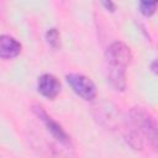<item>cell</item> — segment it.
I'll use <instances>...</instances> for the list:
<instances>
[{"label":"cell","instance_id":"1","mask_svg":"<svg viewBox=\"0 0 158 158\" xmlns=\"http://www.w3.org/2000/svg\"><path fill=\"white\" fill-rule=\"evenodd\" d=\"M131 59V51L122 42H114L106 51L109 80L117 90H123L126 86V68Z\"/></svg>","mask_w":158,"mask_h":158},{"label":"cell","instance_id":"2","mask_svg":"<svg viewBox=\"0 0 158 158\" xmlns=\"http://www.w3.org/2000/svg\"><path fill=\"white\" fill-rule=\"evenodd\" d=\"M131 121H132V131L128 136V141L132 147L142 148V138L143 136L153 148L157 147V128L154 120L142 109H135L131 111Z\"/></svg>","mask_w":158,"mask_h":158},{"label":"cell","instance_id":"8","mask_svg":"<svg viewBox=\"0 0 158 158\" xmlns=\"http://www.w3.org/2000/svg\"><path fill=\"white\" fill-rule=\"evenodd\" d=\"M46 40L49 43L51 47L53 48H58L59 47V33L57 31V28H51L47 31L46 33Z\"/></svg>","mask_w":158,"mask_h":158},{"label":"cell","instance_id":"9","mask_svg":"<svg viewBox=\"0 0 158 158\" xmlns=\"http://www.w3.org/2000/svg\"><path fill=\"white\" fill-rule=\"evenodd\" d=\"M101 2H102V5L105 6L106 10H109V11L115 10V4L112 2V0H101Z\"/></svg>","mask_w":158,"mask_h":158},{"label":"cell","instance_id":"3","mask_svg":"<svg viewBox=\"0 0 158 158\" xmlns=\"http://www.w3.org/2000/svg\"><path fill=\"white\" fill-rule=\"evenodd\" d=\"M65 79L74 90V93L78 94L84 100H93L96 96L95 84L88 77L81 74H68Z\"/></svg>","mask_w":158,"mask_h":158},{"label":"cell","instance_id":"6","mask_svg":"<svg viewBox=\"0 0 158 158\" xmlns=\"http://www.w3.org/2000/svg\"><path fill=\"white\" fill-rule=\"evenodd\" d=\"M21 52V44L14 37L7 35L0 36V58L11 59L19 56Z\"/></svg>","mask_w":158,"mask_h":158},{"label":"cell","instance_id":"5","mask_svg":"<svg viewBox=\"0 0 158 158\" xmlns=\"http://www.w3.org/2000/svg\"><path fill=\"white\" fill-rule=\"evenodd\" d=\"M37 89L41 95H43L47 99H54L59 90H60V83L59 80L52 75V74H43L38 78Z\"/></svg>","mask_w":158,"mask_h":158},{"label":"cell","instance_id":"4","mask_svg":"<svg viewBox=\"0 0 158 158\" xmlns=\"http://www.w3.org/2000/svg\"><path fill=\"white\" fill-rule=\"evenodd\" d=\"M33 111H35L36 115L43 121V123L46 125V127L48 128V131L52 133V136H53L58 142H60L62 144H65V146H68V144L70 143L69 136L65 133V131L62 128V126H60L58 122H56L51 116H48V115L46 114V111H44L42 107L36 106V107H33Z\"/></svg>","mask_w":158,"mask_h":158},{"label":"cell","instance_id":"7","mask_svg":"<svg viewBox=\"0 0 158 158\" xmlns=\"http://www.w3.org/2000/svg\"><path fill=\"white\" fill-rule=\"evenodd\" d=\"M157 9V0H139V11L146 17L152 16Z\"/></svg>","mask_w":158,"mask_h":158}]
</instances>
